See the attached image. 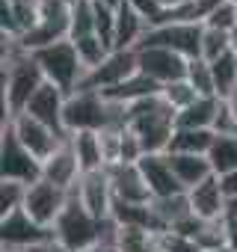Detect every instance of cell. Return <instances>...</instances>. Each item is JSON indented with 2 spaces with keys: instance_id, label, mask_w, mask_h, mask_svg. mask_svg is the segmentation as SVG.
Masks as SVG:
<instances>
[{
  "instance_id": "obj_29",
  "label": "cell",
  "mask_w": 237,
  "mask_h": 252,
  "mask_svg": "<svg viewBox=\"0 0 237 252\" xmlns=\"http://www.w3.org/2000/svg\"><path fill=\"white\" fill-rule=\"evenodd\" d=\"M95 33V0H74L71 3V27L68 39H83Z\"/></svg>"
},
{
  "instance_id": "obj_41",
  "label": "cell",
  "mask_w": 237,
  "mask_h": 252,
  "mask_svg": "<svg viewBox=\"0 0 237 252\" xmlns=\"http://www.w3.org/2000/svg\"><path fill=\"white\" fill-rule=\"evenodd\" d=\"M95 3H101L107 9H118V6H125V0H95Z\"/></svg>"
},
{
  "instance_id": "obj_37",
  "label": "cell",
  "mask_w": 237,
  "mask_h": 252,
  "mask_svg": "<svg viewBox=\"0 0 237 252\" xmlns=\"http://www.w3.org/2000/svg\"><path fill=\"white\" fill-rule=\"evenodd\" d=\"M157 249L160 252H202L196 240H190V237H184V234H178L172 228L157 234Z\"/></svg>"
},
{
  "instance_id": "obj_22",
  "label": "cell",
  "mask_w": 237,
  "mask_h": 252,
  "mask_svg": "<svg viewBox=\"0 0 237 252\" xmlns=\"http://www.w3.org/2000/svg\"><path fill=\"white\" fill-rule=\"evenodd\" d=\"M216 143V131H196V128H175L172 143H169V155H199L207 158L210 149Z\"/></svg>"
},
{
  "instance_id": "obj_44",
  "label": "cell",
  "mask_w": 237,
  "mask_h": 252,
  "mask_svg": "<svg viewBox=\"0 0 237 252\" xmlns=\"http://www.w3.org/2000/svg\"><path fill=\"white\" fill-rule=\"evenodd\" d=\"M228 217H234V220H237V196H234V199H228Z\"/></svg>"
},
{
  "instance_id": "obj_23",
  "label": "cell",
  "mask_w": 237,
  "mask_h": 252,
  "mask_svg": "<svg viewBox=\"0 0 237 252\" xmlns=\"http://www.w3.org/2000/svg\"><path fill=\"white\" fill-rule=\"evenodd\" d=\"M166 158H169L178 181L184 184V190H193V187H199L202 181H207L213 175V166H210L207 158H199V155H169V152H166Z\"/></svg>"
},
{
  "instance_id": "obj_30",
  "label": "cell",
  "mask_w": 237,
  "mask_h": 252,
  "mask_svg": "<svg viewBox=\"0 0 237 252\" xmlns=\"http://www.w3.org/2000/svg\"><path fill=\"white\" fill-rule=\"evenodd\" d=\"M118 252H160L157 249V234L146 228H125L118 231Z\"/></svg>"
},
{
  "instance_id": "obj_2",
  "label": "cell",
  "mask_w": 237,
  "mask_h": 252,
  "mask_svg": "<svg viewBox=\"0 0 237 252\" xmlns=\"http://www.w3.org/2000/svg\"><path fill=\"white\" fill-rule=\"evenodd\" d=\"M62 122L68 134H101L107 128H128V107L107 101L101 92H71L65 98Z\"/></svg>"
},
{
  "instance_id": "obj_27",
  "label": "cell",
  "mask_w": 237,
  "mask_h": 252,
  "mask_svg": "<svg viewBox=\"0 0 237 252\" xmlns=\"http://www.w3.org/2000/svg\"><path fill=\"white\" fill-rule=\"evenodd\" d=\"M151 208H154L157 220L163 222V228H175L178 222H184L187 217H193V208H190L187 193L169 196V199H151Z\"/></svg>"
},
{
  "instance_id": "obj_25",
  "label": "cell",
  "mask_w": 237,
  "mask_h": 252,
  "mask_svg": "<svg viewBox=\"0 0 237 252\" xmlns=\"http://www.w3.org/2000/svg\"><path fill=\"white\" fill-rule=\"evenodd\" d=\"M210 71H213V86H216V98L219 101H228L237 95V57L234 51L219 57L216 63H210Z\"/></svg>"
},
{
  "instance_id": "obj_36",
  "label": "cell",
  "mask_w": 237,
  "mask_h": 252,
  "mask_svg": "<svg viewBox=\"0 0 237 252\" xmlns=\"http://www.w3.org/2000/svg\"><path fill=\"white\" fill-rule=\"evenodd\" d=\"M95 33L116 51V9L95 3Z\"/></svg>"
},
{
  "instance_id": "obj_34",
  "label": "cell",
  "mask_w": 237,
  "mask_h": 252,
  "mask_svg": "<svg viewBox=\"0 0 237 252\" xmlns=\"http://www.w3.org/2000/svg\"><path fill=\"white\" fill-rule=\"evenodd\" d=\"M187 80L190 86L199 92V95H216V86H213V71H210V63L207 60H190L187 65Z\"/></svg>"
},
{
  "instance_id": "obj_9",
  "label": "cell",
  "mask_w": 237,
  "mask_h": 252,
  "mask_svg": "<svg viewBox=\"0 0 237 252\" xmlns=\"http://www.w3.org/2000/svg\"><path fill=\"white\" fill-rule=\"evenodd\" d=\"M68 190H62V187H57V184H51V181H36V184H30V190H27V199H24V211L39 222V225H45V228H54V222L59 220V214L65 211V205H68Z\"/></svg>"
},
{
  "instance_id": "obj_24",
  "label": "cell",
  "mask_w": 237,
  "mask_h": 252,
  "mask_svg": "<svg viewBox=\"0 0 237 252\" xmlns=\"http://www.w3.org/2000/svg\"><path fill=\"white\" fill-rule=\"evenodd\" d=\"M71 146H74V155H77V163H80V172H101L107 169V160H104V149H101V137L92 134V131H83V134H71Z\"/></svg>"
},
{
  "instance_id": "obj_3",
  "label": "cell",
  "mask_w": 237,
  "mask_h": 252,
  "mask_svg": "<svg viewBox=\"0 0 237 252\" xmlns=\"http://www.w3.org/2000/svg\"><path fill=\"white\" fill-rule=\"evenodd\" d=\"M128 128L140 137L146 155H166L178 128V113L163 101V95L143 98L128 107Z\"/></svg>"
},
{
  "instance_id": "obj_13",
  "label": "cell",
  "mask_w": 237,
  "mask_h": 252,
  "mask_svg": "<svg viewBox=\"0 0 237 252\" xmlns=\"http://www.w3.org/2000/svg\"><path fill=\"white\" fill-rule=\"evenodd\" d=\"M107 175H110V187H113L116 202H125V205H148L151 202V190L140 172V163L107 166Z\"/></svg>"
},
{
  "instance_id": "obj_4",
  "label": "cell",
  "mask_w": 237,
  "mask_h": 252,
  "mask_svg": "<svg viewBox=\"0 0 237 252\" xmlns=\"http://www.w3.org/2000/svg\"><path fill=\"white\" fill-rule=\"evenodd\" d=\"M33 57H36V63H39V68H42V74H45L48 83H54L65 95H71V92L80 89V83L86 77V68H83V63H80L77 48H74L71 39L57 42L51 48H42Z\"/></svg>"
},
{
  "instance_id": "obj_17",
  "label": "cell",
  "mask_w": 237,
  "mask_h": 252,
  "mask_svg": "<svg viewBox=\"0 0 237 252\" xmlns=\"http://www.w3.org/2000/svg\"><path fill=\"white\" fill-rule=\"evenodd\" d=\"M77 199L86 205V211L95 217V220H107L110 211H113V187H110V175L107 169L101 172H86L80 178V184L74 187Z\"/></svg>"
},
{
  "instance_id": "obj_38",
  "label": "cell",
  "mask_w": 237,
  "mask_h": 252,
  "mask_svg": "<svg viewBox=\"0 0 237 252\" xmlns=\"http://www.w3.org/2000/svg\"><path fill=\"white\" fill-rule=\"evenodd\" d=\"M125 3H128L134 12H140V15L148 21V27H160L163 18H166V9L160 6V0H125Z\"/></svg>"
},
{
  "instance_id": "obj_16",
  "label": "cell",
  "mask_w": 237,
  "mask_h": 252,
  "mask_svg": "<svg viewBox=\"0 0 237 252\" xmlns=\"http://www.w3.org/2000/svg\"><path fill=\"white\" fill-rule=\"evenodd\" d=\"M140 172H143V178L151 190V199H169V196L187 193L166 155H146L140 160Z\"/></svg>"
},
{
  "instance_id": "obj_40",
  "label": "cell",
  "mask_w": 237,
  "mask_h": 252,
  "mask_svg": "<svg viewBox=\"0 0 237 252\" xmlns=\"http://www.w3.org/2000/svg\"><path fill=\"white\" fill-rule=\"evenodd\" d=\"M219 181H222L225 196H228V199H234V196H237V169H234V172H228V175H222Z\"/></svg>"
},
{
  "instance_id": "obj_33",
  "label": "cell",
  "mask_w": 237,
  "mask_h": 252,
  "mask_svg": "<svg viewBox=\"0 0 237 252\" xmlns=\"http://www.w3.org/2000/svg\"><path fill=\"white\" fill-rule=\"evenodd\" d=\"M27 184L21 181H0V217H9L15 211L24 208V199H27Z\"/></svg>"
},
{
  "instance_id": "obj_31",
  "label": "cell",
  "mask_w": 237,
  "mask_h": 252,
  "mask_svg": "<svg viewBox=\"0 0 237 252\" xmlns=\"http://www.w3.org/2000/svg\"><path fill=\"white\" fill-rule=\"evenodd\" d=\"M160 95H163V101H166L175 113H184L190 104H196V101L202 98V95L190 86V80H187V77H184V80H175V83H169V86H163V92H160Z\"/></svg>"
},
{
  "instance_id": "obj_46",
  "label": "cell",
  "mask_w": 237,
  "mask_h": 252,
  "mask_svg": "<svg viewBox=\"0 0 237 252\" xmlns=\"http://www.w3.org/2000/svg\"><path fill=\"white\" fill-rule=\"evenodd\" d=\"M207 252H231L228 246H222V249H207Z\"/></svg>"
},
{
  "instance_id": "obj_7",
  "label": "cell",
  "mask_w": 237,
  "mask_h": 252,
  "mask_svg": "<svg viewBox=\"0 0 237 252\" xmlns=\"http://www.w3.org/2000/svg\"><path fill=\"white\" fill-rule=\"evenodd\" d=\"M0 181H21L27 187L42 181V160L21 146L9 125L0 134Z\"/></svg>"
},
{
  "instance_id": "obj_48",
  "label": "cell",
  "mask_w": 237,
  "mask_h": 252,
  "mask_svg": "<svg viewBox=\"0 0 237 252\" xmlns=\"http://www.w3.org/2000/svg\"><path fill=\"white\" fill-rule=\"evenodd\" d=\"M65 3H74V0H65Z\"/></svg>"
},
{
  "instance_id": "obj_39",
  "label": "cell",
  "mask_w": 237,
  "mask_h": 252,
  "mask_svg": "<svg viewBox=\"0 0 237 252\" xmlns=\"http://www.w3.org/2000/svg\"><path fill=\"white\" fill-rule=\"evenodd\" d=\"M225 246L237 252V220L234 217H225Z\"/></svg>"
},
{
  "instance_id": "obj_32",
  "label": "cell",
  "mask_w": 237,
  "mask_h": 252,
  "mask_svg": "<svg viewBox=\"0 0 237 252\" xmlns=\"http://www.w3.org/2000/svg\"><path fill=\"white\" fill-rule=\"evenodd\" d=\"M231 36L234 33H222V30L205 27V36H202V60L216 63L219 57L231 54Z\"/></svg>"
},
{
  "instance_id": "obj_43",
  "label": "cell",
  "mask_w": 237,
  "mask_h": 252,
  "mask_svg": "<svg viewBox=\"0 0 237 252\" xmlns=\"http://www.w3.org/2000/svg\"><path fill=\"white\" fill-rule=\"evenodd\" d=\"M181 3H187V0H160V6L169 12V9H175V6H181Z\"/></svg>"
},
{
  "instance_id": "obj_42",
  "label": "cell",
  "mask_w": 237,
  "mask_h": 252,
  "mask_svg": "<svg viewBox=\"0 0 237 252\" xmlns=\"http://www.w3.org/2000/svg\"><path fill=\"white\" fill-rule=\"evenodd\" d=\"M83 252H118V249H113V246H104V243H95V246H89V249H83Z\"/></svg>"
},
{
  "instance_id": "obj_35",
  "label": "cell",
  "mask_w": 237,
  "mask_h": 252,
  "mask_svg": "<svg viewBox=\"0 0 237 252\" xmlns=\"http://www.w3.org/2000/svg\"><path fill=\"white\" fill-rule=\"evenodd\" d=\"M205 27L222 30V33H237V3L234 0H222L219 6H213L205 18Z\"/></svg>"
},
{
  "instance_id": "obj_14",
  "label": "cell",
  "mask_w": 237,
  "mask_h": 252,
  "mask_svg": "<svg viewBox=\"0 0 237 252\" xmlns=\"http://www.w3.org/2000/svg\"><path fill=\"white\" fill-rule=\"evenodd\" d=\"M65 92L62 89H57L54 83H45L36 95H33V101L27 104V116H33L36 122H42V125H48V128H54L59 137H65V140H71V134L65 131V122H62V113H65Z\"/></svg>"
},
{
  "instance_id": "obj_28",
  "label": "cell",
  "mask_w": 237,
  "mask_h": 252,
  "mask_svg": "<svg viewBox=\"0 0 237 252\" xmlns=\"http://www.w3.org/2000/svg\"><path fill=\"white\" fill-rule=\"evenodd\" d=\"M74 42V48H77V57H80V63H83V68L86 71H92V68H98L110 54H113V48L98 36V33H92V36H83V39H71Z\"/></svg>"
},
{
  "instance_id": "obj_12",
  "label": "cell",
  "mask_w": 237,
  "mask_h": 252,
  "mask_svg": "<svg viewBox=\"0 0 237 252\" xmlns=\"http://www.w3.org/2000/svg\"><path fill=\"white\" fill-rule=\"evenodd\" d=\"M137 57H140V71L148 74L151 80H157L160 86H169V83L187 77L190 60H184L181 54H175L169 48H140Z\"/></svg>"
},
{
  "instance_id": "obj_47",
  "label": "cell",
  "mask_w": 237,
  "mask_h": 252,
  "mask_svg": "<svg viewBox=\"0 0 237 252\" xmlns=\"http://www.w3.org/2000/svg\"><path fill=\"white\" fill-rule=\"evenodd\" d=\"M3 252H27V249H3Z\"/></svg>"
},
{
  "instance_id": "obj_10",
  "label": "cell",
  "mask_w": 237,
  "mask_h": 252,
  "mask_svg": "<svg viewBox=\"0 0 237 252\" xmlns=\"http://www.w3.org/2000/svg\"><path fill=\"white\" fill-rule=\"evenodd\" d=\"M51 237H54V228L39 225L24 208L9 217H0V243H3V249H33Z\"/></svg>"
},
{
  "instance_id": "obj_5",
  "label": "cell",
  "mask_w": 237,
  "mask_h": 252,
  "mask_svg": "<svg viewBox=\"0 0 237 252\" xmlns=\"http://www.w3.org/2000/svg\"><path fill=\"white\" fill-rule=\"evenodd\" d=\"M98 228H101V220H95L86 211V205L77 199V193L71 190L65 211L54 222V237L62 246H68L71 252H83V249H89V246L98 243Z\"/></svg>"
},
{
  "instance_id": "obj_11",
  "label": "cell",
  "mask_w": 237,
  "mask_h": 252,
  "mask_svg": "<svg viewBox=\"0 0 237 252\" xmlns=\"http://www.w3.org/2000/svg\"><path fill=\"white\" fill-rule=\"evenodd\" d=\"M9 128L15 131V137L21 140V146H24L27 152H33L42 163L65 143V137H59L54 128H48V125L36 122V119L27 116V113H18V116L9 122Z\"/></svg>"
},
{
  "instance_id": "obj_15",
  "label": "cell",
  "mask_w": 237,
  "mask_h": 252,
  "mask_svg": "<svg viewBox=\"0 0 237 252\" xmlns=\"http://www.w3.org/2000/svg\"><path fill=\"white\" fill-rule=\"evenodd\" d=\"M187 199H190L193 214L199 220H205V222H216V220H225L228 217V196L222 190L219 175H210L199 187L187 190Z\"/></svg>"
},
{
  "instance_id": "obj_45",
  "label": "cell",
  "mask_w": 237,
  "mask_h": 252,
  "mask_svg": "<svg viewBox=\"0 0 237 252\" xmlns=\"http://www.w3.org/2000/svg\"><path fill=\"white\" fill-rule=\"evenodd\" d=\"M231 51H234V57H237V33L231 36Z\"/></svg>"
},
{
  "instance_id": "obj_1",
  "label": "cell",
  "mask_w": 237,
  "mask_h": 252,
  "mask_svg": "<svg viewBox=\"0 0 237 252\" xmlns=\"http://www.w3.org/2000/svg\"><path fill=\"white\" fill-rule=\"evenodd\" d=\"M45 74L30 51L21 48V39L3 36V54H0V89H3V128L27 110L33 95L45 86Z\"/></svg>"
},
{
  "instance_id": "obj_6",
  "label": "cell",
  "mask_w": 237,
  "mask_h": 252,
  "mask_svg": "<svg viewBox=\"0 0 237 252\" xmlns=\"http://www.w3.org/2000/svg\"><path fill=\"white\" fill-rule=\"evenodd\" d=\"M202 36H205V24L199 21H166L160 27H151L140 48H169L184 60H199Z\"/></svg>"
},
{
  "instance_id": "obj_19",
  "label": "cell",
  "mask_w": 237,
  "mask_h": 252,
  "mask_svg": "<svg viewBox=\"0 0 237 252\" xmlns=\"http://www.w3.org/2000/svg\"><path fill=\"white\" fill-rule=\"evenodd\" d=\"M148 30H151L148 21L128 3L116 9V51H140Z\"/></svg>"
},
{
  "instance_id": "obj_21",
  "label": "cell",
  "mask_w": 237,
  "mask_h": 252,
  "mask_svg": "<svg viewBox=\"0 0 237 252\" xmlns=\"http://www.w3.org/2000/svg\"><path fill=\"white\" fill-rule=\"evenodd\" d=\"M163 92V86L157 83V80H151L148 74H143V71H137L134 77H128L125 83H118L116 89H107V92H101L107 101H118V104H125V107H131V104H137V101H143V98H154V95H160Z\"/></svg>"
},
{
  "instance_id": "obj_26",
  "label": "cell",
  "mask_w": 237,
  "mask_h": 252,
  "mask_svg": "<svg viewBox=\"0 0 237 252\" xmlns=\"http://www.w3.org/2000/svg\"><path fill=\"white\" fill-rule=\"evenodd\" d=\"M210 166H213V175H228L237 169V137L234 134H216V143L207 155Z\"/></svg>"
},
{
  "instance_id": "obj_18",
  "label": "cell",
  "mask_w": 237,
  "mask_h": 252,
  "mask_svg": "<svg viewBox=\"0 0 237 252\" xmlns=\"http://www.w3.org/2000/svg\"><path fill=\"white\" fill-rule=\"evenodd\" d=\"M42 178L51 181V184H57V187H62V190H68V193L80 184L83 172H80V163H77V155H74L71 140H65V143L42 163Z\"/></svg>"
},
{
  "instance_id": "obj_20",
  "label": "cell",
  "mask_w": 237,
  "mask_h": 252,
  "mask_svg": "<svg viewBox=\"0 0 237 252\" xmlns=\"http://www.w3.org/2000/svg\"><path fill=\"white\" fill-rule=\"evenodd\" d=\"M222 101L216 95H202L196 104H190L184 113H178V128H196V131H216Z\"/></svg>"
},
{
  "instance_id": "obj_49",
  "label": "cell",
  "mask_w": 237,
  "mask_h": 252,
  "mask_svg": "<svg viewBox=\"0 0 237 252\" xmlns=\"http://www.w3.org/2000/svg\"><path fill=\"white\" fill-rule=\"evenodd\" d=\"M234 3H237V0H234Z\"/></svg>"
},
{
  "instance_id": "obj_8",
  "label": "cell",
  "mask_w": 237,
  "mask_h": 252,
  "mask_svg": "<svg viewBox=\"0 0 237 252\" xmlns=\"http://www.w3.org/2000/svg\"><path fill=\"white\" fill-rule=\"evenodd\" d=\"M137 71H140L137 51H113L98 68L86 71V77H83L77 92H107V89H116L118 83H125Z\"/></svg>"
}]
</instances>
